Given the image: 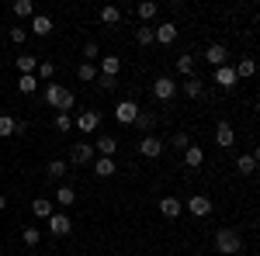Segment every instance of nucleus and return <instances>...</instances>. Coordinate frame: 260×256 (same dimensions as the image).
I'll list each match as a JSON object with an SVG mask.
<instances>
[{"mask_svg": "<svg viewBox=\"0 0 260 256\" xmlns=\"http://www.w3.org/2000/svg\"><path fill=\"white\" fill-rule=\"evenodd\" d=\"M73 90L70 87H62V83H45V104L49 107H56V111H62V115H70L73 111Z\"/></svg>", "mask_w": 260, "mask_h": 256, "instance_id": "nucleus-1", "label": "nucleus"}, {"mask_svg": "<svg viewBox=\"0 0 260 256\" xmlns=\"http://www.w3.org/2000/svg\"><path fill=\"white\" fill-rule=\"evenodd\" d=\"M115 149H118V138H111V135H101L98 138V153H101V156L111 159V156H115Z\"/></svg>", "mask_w": 260, "mask_h": 256, "instance_id": "nucleus-23", "label": "nucleus"}, {"mask_svg": "<svg viewBox=\"0 0 260 256\" xmlns=\"http://www.w3.org/2000/svg\"><path fill=\"white\" fill-rule=\"evenodd\" d=\"M139 153H142L146 159H156V156L163 153V142H160L156 135H146V138L139 142Z\"/></svg>", "mask_w": 260, "mask_h": 256, "instance_id": "nucleus-12", "label": "nucleus"}, {"mask_svg": "<svg viewBox=\"0 0 260 256\" xmlns=\"http://www.w3.org/2000/svg\"><path fill=\"white\" fill-rule=\"evenodd\" d=\"M136 42H139V45H153V28H139V31H136Z\"/></svg>", "mask_w": 260, "mask_h": 256, "instance_id": "nucleus-39", "label": "nucleus"}, {"mask_svg": "<svg viewBox=\"0 0 260 256\" xmlns=\"http://www.w3.org/2000/svg\"><path fill=\"white\" fill-rule=\"evenodd\" d=\"M18 90L21 94H35L39 90V77H18Z\"/></svg>", "mask_w": 260, "mask_h": 256, "instance_id": "nucleus-32", "label": "nucleus"}, {"mask_svg": "<svg viewBox=\"0 0 260 256\" xmlns=\"http://www.w3.org/2000/svg\"><path fill=\"white\" fill-rule=\"evenodd\" d=\"M35 77H39V83H49V80L56 77V62L42 59V62H39V69H35Z\"/></svg>", "mask_w": 260, "mask_h": 256, "instance_id": "nucleus-25", "label": "nucleus"}, {"mask_svg": "<svg viewBox=\"0 0 260 256\" xmlns=\"http://www.w3.org/2000/svg\"><path fill=\"white\" fill-rule=\"evenodd\" d=\"M115 170H118V166H115V159H108V156H98L94 159V177H115Z\"/></svg>", "mask_w": 260, "mask_h": 256, "instance_id": "nucleus-13", "label": "nucleus"}, {"mask_svg": "<svg viewBox=\"0 0 260 256\" xmlns=\"http://www.w3.org/2000/svg\"><path fill=\"white\" fill-rule=\"evenodd\" d=\"M31 31L45 39V35L52 31V18H49V14H35V18H31Z\"/></svg>", "mask_w": 260, "mask_h": 256, "instance_id": "nucleus-19", "label": "nucleus"}, {"mask_svg": "<svg viewBox=\"0 0 260 256\" xmlns=\"http://www.w3.org/2000/svg\"><path fill=\"white\" fill-rule=\"evenodd\" d=\"M94 59H101V45L90 39V42H83V62H94Z\"/></svg>", "mask_w": 260, "mask_h": 256, "instance_id": "nucleus-30", "label": "nucleus"}, {"mask_svg": "<svg viewBox=\"0 0 260 256\" xmlns=\"http://www.w3.org/2000/svg\"><path fill=\"white\" fill-rule=\"evenodd\" d=\"M215 142H219L222 149H229V145L236 142V128H233L229 121H219V125H215Z\"/></svg>", "mask_w": 260, "mask_h": 256, "instance_id": "nucleus-11", "label": "nucleus"}, {"mask_svg": "<svg viewBox=\"0 0 260 256\" xmlns=\"http://www.w3.org/2000/svg\"><path fill=\"white\" fill-rule=\"evenodd\" d=\"M73 201H77V194H73V187H70V184H62L59 191H56V204H62V208H70Z\"/></svg>", "mask_w": 260, "mask_h": 256, "instance_id": "nucleus-28", "label": "nucleus"}, {"mask_svg": "<svg viewBox=\"0 0 260 256\" xmlns=\"http://www.w3.org/2000/svg\"><path fill=\"white\" fill-rule=\"evenodd\" d=\"M170 145H174L177 153H184V149H191V135H187V132H177V135L170 138Z\"/></svg>", "mask_w": 260, "mask_h": 256, "instance_id": "nucleus-36", "label": "nucleus"}, {"mask_svg": "<svg viewBox=\"0 0 260 256\" xmlns=\"http://www.w3.org/2000/svg\"><path fill=\"white\" fill-rule=\"evenodd\" d=\"M212 83H219L222 90H233V87H236V69H233L229 62L219 66V69H215V77H212Z\"/></svg>", "mask_w": 260, "mask_h": 256, "instance_id": "nucleus-10", "label": "nucleus"}, {"mask_svg": "<svg viewBox=\"0 0 260 256\" xmlns=\"http://www.w3.org/2000/svg\"><path fill=\"white\" fill-rule=\"evenodd\" d=\"M132 125H139L142 132H146V135H149V132H153V128H156V115H153V111H139V115H136V121H132Z\"/></svg>", "mask_w": 260, "mask_h": 256, "instance_id": "nucleus-22", "label": "nucleus"}, {"mask_svg": "<svg viewBox=\"0 0 260 256\" xmlns=\"http://www.w3.org/2000/svg\"><path fill=\"white\" fill-rule=\"evenodd\" d=\"M174 94H177V83H174L170 77H156V83H153V97L156 100H170Z\"/></svg>", "mask_w": 260, "mask_h": 256, "instance_id": "nucleus-7", "label": "nucleus"}, {"mask_svg": "<svg viewBox=\"0 0 260 256\" xmlns=\"http://www.w3.org/2000/svg\"><path fill=\"white\" fill-rule=\"evenodd\" d=\"M180 211H184V208H180L177 197H163L160 201V215L163 218H180Z\"/></svg>", "mask_w": 260, "mask_h": 256, "instance_id": "nucleus-17", "label": "nucleus"}, {"mask_svg": "<svg viewBox=\"0 0 260 256\" xmlns=\"http://www.w3.org/2000/svg\"><path fill=\"white\" fill-rule=\"evenodd\" d=\"M121 59L118 56H101V77H118Z\"/></svg>", "mask_w": 260, "mask_h": 256, "instance_id": "nucleus-18", "label": "nucleus"}, {"mask_svg": "<svg viewBox=\"0 0 260 256\" xmlns=\"http://www.w3.org/2000/svg\"><path fill=\"white\" fill-rule=\"evenodd\" d=\"M225 59H229V49L219 45V42L205 49V62H208V66H215V69H219V66H225Z\"/></svg>", "mask_w": 260, "mask_h": 256, "instance_id": "nucleus-8", "label": "nucleus"}, {"mask_svg": "<svg viewBox=\"0 0 260 256\" xmlns=\"http://www.w3.org/2000/svg\"><path fill=\"white\" fill-rule=\"evenodd\" d=\"M233 69H236V80H246V77H253V69H257V62H253V59H250V56H246V59H240V62H236V66H233Z\"/></svg>", "mask_w": 260, "mask_h": 256, "instance_id": "nucleus-26", "label": "nucleus"}, {"mask_svg": "<svg viewBox=\"0 0 260 256\" xmlns=\"http://www.w3.org/2000/svg\"><path fill=\"white\" fill-rule=\"evenodd\" d=\"M14 14H18V18H35L31 0H14Z\"/></svg>", "mask_w": 260, "mask_h": 256, "instance_id": "nucleus-33", "label": "nucleus"}, {"mask_svg": "<svg viewBox=\"0 0 260 256\" xmlns=\"http://www.w3.org/2000/svg\"><path fill=\"white\" fill-rule=\"evenodd\" d=\"M98 125H101V111H83L80 118H77V128L80 132H94Z\"/></svg>", "mask_w": 260, "mask_h": 256, "instance_id": "nucleus-14", "label": "nucleus"}, {"mask_svg": "<svg viewBox=\"0 0 260 256\" xmlns=\"http://www.w3.org/2000/svg\"><path fill=\"white\" fill-rule=\"evenodd\" d=\"M201 163H205V153H201L198 145L184 149V166H191V170H194V166H201Z\"/></svg>", "mask_w": 260, "mask_h": 256, "instance_id": "nucleus-24", "label": "nucleus"}, {"mask_svg": "<svg viewBox=\"0 0 260 256\" xmlns=\"http://www.w3.org/2000/svg\"><path fill=\"white\" fill-rule=\"evenodd\" d=\"M215 253H222V256H233V253H240L243 249V236L236 232V229H219L215 232Z\"/></svg>", "mask_w": 260, "mask_h": 256, "instance_id": "nucleus-2", "label": "nucleus"}, {"mask_svg": "<svg viewBox=\"0 0 260 256\" xmlns=\"http://www.w3.org/2000/svg\"><path fill=\"white\" fill-rule=\"evenodd\" d=\"M184 94H187V97H201V94H205V83H201L198 77L184 80Z\"/></svg>", "mask_w": 260, "mask_h": 256, "instance_id": "nucleus-29", "label": "nucleus"}, {"mask_svg": "<svg viewBox=\"0 0 260 256\" xmlns=\"http://www.w3.org/2000/svg\"><path fill=\"white\" fill-rule=\"evenodd\" d=\"M236 170H240L243 177H250V173L257 170V153H246V156H240V159H236Z\"/></svg>", "mask_w": 260, "mask_h": 256, "instance_id": "nucleus-20", "label": "nucleus"}, {"mask_svg": "<svg viewBox=\"0 0 260 256\" xmlns=\"http://www.w3.org/2000/svg\"><path fill=\"white\" fill-rule=\"evenodd\" d=\"M94 163V145L90 142H73L70 145V166H87Z\"/></svg>", "mask_w": 260, "mask_h": 256, "instance_id": "nucleus-3", "label": "nucleus"}, {"mask_svg": "<svg viewBox=\"0 0 260 256\" xmlns=\"http://www.w3.org/2000/svg\"><path fill=\"white\" fill-rule=\"evenodd\" d=\"M4 208H7V197H4V194H0V211H4Z\"/></svg>", "mask_w": 260, "mask_h": 256, "instance_id": "nucleus-43", "label": "nucleus"}, {"mask_svg": "<svg viewBox=\"0 0 260 256\" xmlns=\"http://www.w3.org/2000/svg\"><path fill=\"white\" fill-rule=\"evenodd\" d=\"M77 80H83V83L98 80V66H94V62H80V66H77Z\"/></svg>", "mask_w": 260, "mask_h": 256, "instance_id": "nucleus-27", "label": "nucleus"}, {"mask_svg": "<svg viewBox=\"0 0 260 256\" xmlns=\"http://www.w3.org/2000/svg\"><path fill=\"white\" fill-rule=\"evenodd\" d=\"M187 211L194 218H205V215H212V197H205V194H194L191 201H187Z\"/></svg>", "mask_w": 260, "mask_h": 256, "instance_id": "nucleus-9", "label": "nucleus"}, {"mask_svg": "<svg viewBox=\"0 0 260 256\" xmlns=\"http://www.w3.org/2000/svg\"><path fill=\"white\" fill-rule=\"evenodd\" d=\"M0 135L4 138L14 135V118H11V115H0Z\"/></svg>", "mask_w": 260, "mask_h": 256, "instance_id": "nucleus-38", "label": "nucleus"}, {"mask_svg": "<svg viewBox=\"0 0 260 256\" xmlns=\"http://www.w3.org/2000/svg\"><path fill=\"white\" fill-rule=\"evenodd\" d=\"M66 173H70V163H66V159H52V163L45 166V177L49 180H62Z\"/></svg>", "mask_w": 260, "mask_h": 256, "instance_id": "nucleus-15", "label": "nucleus"}, {"mask_svg": "<svg viewBox=\"0 0 260 256\" xmlns=\"http://www.w3.org/2000/svg\"><path fill=\"white\" fill-rule=\"evenodd\" d=\"M35 69H39V59H35V56H18V73L21 77H35Z\"/></svg>", "mask_w": 260, "mask_h": 256, "instance_id": "nucleus-21", "label": "nucleus"}, {"mask_svg": "<svg viewBox=\"0 0 260 256\" xmlns=\"http://www.w3.org/2000/svg\"><path fill=\"white\" fill-rule=\"evenodd\" d=\"M153 39L160 42V45H174V42H177V24H174V21L156 24V28H153Z\"/></svg>", "mask_w": 260, "mask_h": 256, "instance_id": "nucleus-6", "label": "nucleus"}, {"mask_svg": "<svg viewBox=\"0 0 260 256\" xmlns=\"http://www.w3.org/2000/svg\"><path fill=\"white\" fill-rule=\"evenodd\" d=\"M49 232H52V236H70V232H73L70 215H66V211H52V218H49Z\"/></svg>", "mask_w": 260, "mask_h": 256, "instance_id": "nucleus-5", "label": "nucleus"}, {"mask_svg": "<svg viewBox=\"0 0 260 256\" xmlns=\"http://www.w3.org/2000/svg\"><path fill=\"white\" fill-rule=\"evenodd\" d=\"M24 39H28L24 28H11V42H14V45H24Z\"/></svg>", "mask_w": 260, "mask_h": 256, "instance_id": "nucleus-42", "label": "nucleus"}, {"mask_svg": "<svg viewBox=\"0 0 260 256\" xmlns=\"http://www.w3.org/2000/svg\"><path fill=\"white\" fill-rule=\"evenodd\" d=\"M21 239H24V246H39V242H42V232H39V229H24V232H21Z\"/></svg>", "mask_w": 260, "mask_h": 256, "instance_id": "nucleus-37", "label": "nucleus"}, {"mask_svg": "<svg viewBox=\"0 0 260 256\" xmlns=\"http://www.w3.org/2000/svg\"><path fill=\"white\" fill-rule=\"evenodd\" d=\"M56 128H59V132H70V128H73V118H70V115H56Z\"/></svg>", "mask_w": 260, "mask_h": 256, "instance_id": "nucleus-40", "label": "nucleus"}, {"mask_svg": "<svg viewBox=\"0 0 260 256\" xmlns=\"http://www.w3.org/2000/svg\"><path fill=\"white\" fill-rule=\"evenodd\" d=\"M31 211H35L39 218H45V222H49V218H52V211H56V204H52L49 197H35V201H31Z\"/></svg>", "mask_w": 260, "mask_h": 256, "instance_id": "nucleus-16", "label": "nucleus"}, {"mask_svg": "<svg viewBox=\"0 0 260 256\" xmlns=\"http://www.w3.org/2000/svg\"><path fill=\"white\" fill-rule=\"evenodd\" d=\"M156 11H160V4H153V0L139 4V18H142V21H153V18H156Z\"/></svg>", "mask_w": 260, "mask_h": 256, "instance_id": "nucleus-34", "label": "nucleus"}, {"mask_svg": "<svg viewBox=\"0 0 260 256\" xmlns=\"http://www.w3.org/2000/svg\"><path fill=\"white\" fill-rule=\"evenodd\" d=\"M98 83H101V90H115V87H118L115 77H101V73H98Z\"/></svg>", "mask_w": 260, "mask_h": 256, "instance_id": "nucleus-41", "label": "nucleus"}, {"mask_svg": "<svg viewBox=\"0 0 260 256\" xmlns=\"http://www.w3.org/2000/svg\"><path fill=\"white\" fill-rule=\"evenodd\" d=\"M139 111H142V107L136 104V100H118V104H115V118H118L121 125H132Z\"/></svg>", "mask_w": 260, "mask_h": 256, "instance_id": "nucleus-4", "label": "nucleus"}, {"mask_svg": "<svg viewBox=\"0 0 260 256\" xmlns=\"http://www.w3.org/2000/svg\"><path fill=\"white\" fill-rule=\"evenodd\" d=\"M101 21H104V24H118L121 11H118V7H101Z\"/></svg>", "mask_w": 260, "mask_h": 256, "instance_id": "nucleus-35", "label": "nucleus"}, {"mask_svg": "<svg viewBox=\"0 0 260 256\" xmlns=\"http://www.w3.org/2000/svg\"><path fill=\"white\" fill-rule=\"evenodd\" d=\"M177 73L191 80V77H194V59H191V56H180V59H177Z\"/></svg>", "mask_w": 260, "mask_h": 256, "instance_id": "nucleus-31", "label": "nucleus"}]
</instances>
